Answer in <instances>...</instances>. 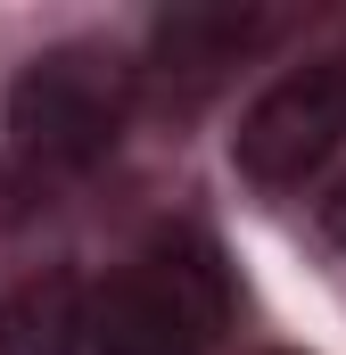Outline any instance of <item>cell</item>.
I'll use <instances>...</instances> for the list:
<instances>
[{
    "instance_id": "cell-1",
    "label": "cell",
    "mask_w": 346,
    "mask_h": 355,
    "mask_svg": "<svg viewBox=\"0 0 346 355\" xmlns=\"http://www.w3.org/2000/svg\"><path fill=\"white\" fill-rule=\"evenodd\" d=\"M231 331V281L223 257L190 232L140 248L91 297V355H215Z\"/></svg>"
},
{
    "instance_id": "cell-2",
    "label": "cell",
    "mask_w": 346,
    "mask_h": 355,
    "mask_svg": "<svg viewBox=\"0 0 346 355\" xmlns=\"http://www.w3.org/2000/svg\"><path fill=\"white\" fill-rule=\"evenodd\" d=\"M132 116V67L116 50H42L17 83H8V149L25 174H91Z\"/></svg>"
},
{
    "instance_id": "cell-3",
    "label": "cell",
    "mask_w": 346,
    "mask_h": 355,
    "mask_svg": "<svg viewBox=\"0 0 346 355\" xmlns=\"http://www.w3.org/2000/svg\"><path fill=\"white\" fill-rule=\"evenodd\" d=\"M346 141V58H313L289 67L231 132V157L256 190H297L313 166H330V149Z\"/></svg>"
},
{
    "instance_id": "cell-4",
    "label": "cell",
    "mask_w": 346,
    "mask_h": 355,
    "mask_svg": "<svg viewBox=\"0 0 346 355\" xmlns=\"http://www.w3.org/2000/svg\"><path fill=\"white\" fill-rule=\"evenodd\" d=\"M289 17L272 8H165L149 33V75L165 99H206L215 83H231V67H248L264 42H280Z\"/></svg>"
},
{
    "instance_id": "cell-5",
    "label": "cell",
    "mask_w": 346,
    "mask_h": 355,
    "mask_svg": "<svg viewBox=\"0 0 346 355\" xmlns=\"http://www.w3.org/2000/svg\"><path fill=\"white\" fill-rule=\"evenodd\" d=\"M0 355H91V306L66 272H42L0 306Z\"/></svg>"
},
{
    "instance_id": "cell-6",
    "label": "cell",
    "mask_w": 346,
    "mask_h": 355,
    "mask_svg": "<svg viewBox=\"0 0 346 355\" xmlns=\"http://www.w3.org/2000/svg\"><path fill=\"white\" fill-rule=\"evenodd\" d=\"M322 232H330V240H338V248H346V182H338V190H330V198H322Z\"/></svg>"
}]
</instances>
